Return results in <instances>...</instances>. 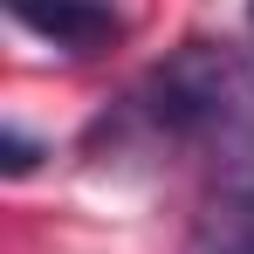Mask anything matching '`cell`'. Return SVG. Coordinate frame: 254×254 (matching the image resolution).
<instances>
[{
	"label": "cell",
	"mask_w": 254,
	"mask_h": 254,
	"mask_svg": "<svg viewBox=\"0 0 254 254\" xmlns=\"http://www.w3.org/2000/svg\"><path fill=\"white\" fill-rule=\"evenodd\" d=\"M0 151H7V172L21 179V172H35V158H42V144L35 137H21V130L7 124V137H0Z\"/></svg>",
	"instance_id": "277c9868"
},
{
	"label": "cell",
	"mask_w": 254,
	"mask_h": 254,
	"mask_svg": "<svg viewBox=\"0 0 254 254\" xmlns=\"http://www.w3.org/2000/svg\"><path fill=\"white\" fill-rule=\"evenodd\" d=\"M124 117L158 144H199L241 165L254 151V62L234 42H179L124 96Z\"/></svg>",
	"instance_id": "6da1fadb"
},
{
	"label": "cell",
	"mask_w": 254,
	"mask_h": 254,
	"mask_svg": "<svg viewBox=\"0 0 254 254\" xmlns=\"http://www.w3.org/2000/svg\"><path fill=\"white\" fill-rule=\"evenodd\" d=\"M35 42H55L62 55H103L124 42V7L117 0H0Z\"/></svg>",
	"instance_id": "7a4b0ae2"
},
{
	"label": "cell",
	"mask_w": 254,
	"mask_h": 254,
	"mask_svg": "<svg viewBox=\"0 0 254 254\" xmlns=\"http://www.w3.org/2000/svg\"><path fill=\"white\" fill-rule=\"evenodd\" d=\"M179 254H254V165L248 158L227 165L220 186L199 199Z\"/></svg>",
	"instance_id": "3957f363"
},
{
	"label": "cell",
	"mask_w": 254,
	"mask_h": 254,
	"mask_svg": "<svg viewBox=\"0 0 254 254\" xmlns=\"http://www.w3.org/2000/svg\"><path fill=\"white\" fill-rule=\"evenodd\" d=\"M248 21H254V7H248Z\"/></svg>",
	"instance_id": "5b68a950"
}]
</instances>
